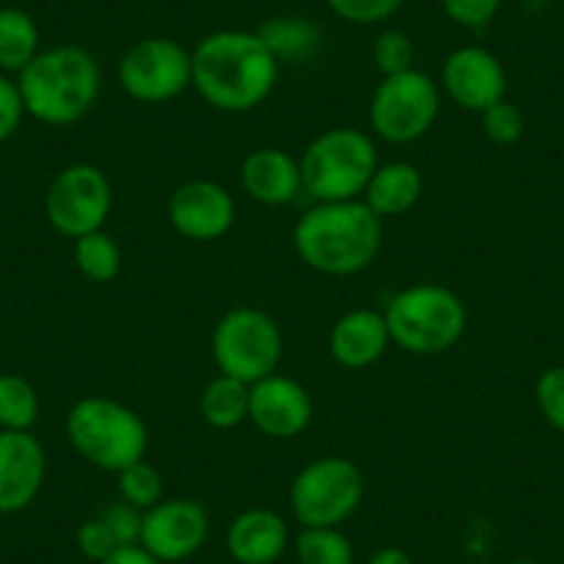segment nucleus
I'll return each mask as SVG.
<instances>
[{"label": "nucleus", "instance_id": "f257e3e1", "mask_svg": "<svg viewBox=\"0 0 564 564\" xmlns=\"http://www.w3.org/2000/svg\"><path fill=\"white\" fill-rule=\"evenodd\" d=\"M276 78L280 62L258 31H214L192 51V86L216 111H254L269 100Z\"/></svg>", "mask_w": 564, "mask_h": 564}, {"label": "nucleus", "instance_id": "f03ea898", "mask_svg": "<svg viewBox=\"0 0 564 564\" xmlns=\"http://www.w3.org/2000/svg\"><path fill=\"white\" fill-rule=\"evenodd\" d=\"M294 249L318 274H360L382 249V219L362 199L313 203L294 225Z\"/></svg>", "mask_w": 564, "mask_h": 564}, {"label": "nucleus", "instance_id": "7ed1b4c3", "mask_svg": "<svg viewBox=\"0 0 564 564\" xmlns=\"http://www.w3.org/2000/svg\"><path fill=\"white\" fill-rule=\"evenodd\" d=\"M100 80L97 58L78 45L40 51L18 75L25 113L51 128L80 122L100 97Z\"/></svg>", "mask_w": 564, "mask_h": 564}, {"label": "nucleus", "instance_id": "20e7f679", "mask_svg": "<svg viewBox=\"0 0 564 564\" xmlns=\"http://www.w3.org/2000/svg\"><path fill=\"white\" fill-rule=\"evenodd\" d=\"M67 441L80 459L119 474L148 459L150 430L133 406L108 395H86L69 406Z\"/></svg>", "mask_w": 564, "mask_h": 564}, {"label": "nucleus", "instance_id": "39448f33", "mask_svg": "<svg viewBox=\"0 0 564 564\" xmlns=\"http://www.w3.org/2000/svg\"><path fill=\"white\" fill-rule=\"evenodd\" d=\"M393 346L406 355H443L454 349L468 327V311L459 294L437 282H417L390 296L382 311Z\"/></svg>", "mask_w": 564, "mask_h": 564}, {"label": "nucleus", "instance_id": "423d86ee", "mask_svg": "<svg viewBox=\"0 0 564 564\" xmlns=\"http://www.w3.org/2000/svg\"><path fill=\"white\" fill-rule=\"evenodd\" d=\"M377 166V144L366 130L329 128L302 153V192L311 194L313 203L362 199Z\"/></svg>", "mask_w": 564, "mask_h": 564}, {"label": "nucleus", "instance_id": "0eeeda50", "mask_svg": "<svg viewBox=\"0 0 564 564\" xmlns=\"http://www.w3.org/2000/svg\"><path fill=\"white\" fill-rule=\"evenodd\" d=\"M210 351L219 373L252 384L280 368L282 333L260 307H232L216 322Z\"/></svg>", "mask_w": 564, "mask_h": 564}, {"label": "nucleus", "instance_id": "6e6552de", "mask_svg": "<svg viewBox=\"0 0 564 564\" xmlns=\"http://www.w3.org/2000/svg\"><path fill=\"white\" fill-rule=\"evenodd\" d=\"M441 117V89L421 69H406L379 80L368 106L371 130L388 144H412L435 128Z\"/></svg>", "mask_w": 564, "mask_h": 564}, {"label": "nucleus", "instance_id": "1a4fd4ad", "mask_svg": "<svg viewBox=\"0 0 564 564\" xmlns=\"http://www.w3.org/2000/svg\"><path fill=\"white\" fill-rule=\"evenodd\" d=\"M366 496L362 470L346 457H318L291 481V509L302 525H340Z\"/></svg>", "mask_w": 564, "mask_h": 564}, {"label": "nucleus", "instance_id": "9d476101", "mask_svg": "<svg viewBox=\"0 0 564 564\" xmlns=\"http://www.w3.org/2000/svg\"><path fill=\"white\" fill-rule=\"evenodd\" d=\"M119 89L135 102H170L192 89V51L170 36H148L130 45L117 64Z\"/></svg>", "mask_w": 564, "mask_h": 564}, {"label": "nucleus", "instance_id": "9b49d317", "mask_svg": "<svg viewBox=\"0 0 564 564\" xmlns=\"http://www.w3.org/2000/svg\"><path fill=\"white\" fill-rule=\"evenodd\" d=\"M113 208V188L95 164H69L51 181L45 194L47 225L64 238H80L102 230Z\"/></svg>", "mask_w": 564, "mask_h": 564}, {"label": "nucleus", "instance_id": "f8f14e48", "mask_svg": "<svg viewBox=\"0 0 564 564\" xmlns=\"http://www.w3.org/2000/svg\"><path fill=\"white\" fill-rule=\"evenodd\" d=\"M208 540V512L194 498H164L141 520L139 545L159 562L177 564L192 558Z\"/></svg>", "mask_w": 564, "mask_h": 564}, {"label": "nucleus", "instance_id": "ddd939ff", "mask_svg": "<svg viewBox=\"0 0 564 564\" xmlns=\"http://www.w3.org/2000/svg\"><path fill=\"white\" fill-rule=\"evenodd\" d=\"M313 399L302 382L269 373L249 384V423L271 441H294L311 426Z\"/></svg>", "mask_w": 564, "mask_h": 564}, {"label": "nucleus", "instance_id": "4468645a", "mask_svg": "<svg viewBox=\"0 0 564 564\" xmlns=\"http://www.w3.org/2000/svg\"><path fill=\"white\" fill-rule=\"evenodd\" d=\"M441 86L459 108L481 113L507 97V69L487 47L465 45L443 62Z\"/></svg>", "mask_w": 564, "mask_h": 564}, {"label": "nucleus", "instance_id": "2eb2a0df", "mask_svg": "<svg viewBox=\"0 0 564 564\" xmlns=\"http://www.w3.org/2000/svg\"><path fill=\"white\" fill-rule=\"evenodd\" d=\"M166 216L188 241H219L236 225V199L221 183L188 181L172 192Z\"/></svg>", "mask_w": 564, "mask_h": 564}, {"label": "nucleus", "instance_id": "dca6fc26", "mask_svg": "<svg viewBox=\"0 0 564 564\" xmlns=\"http://www.w3.org/2000/svg\"><path fill=\"white\" fill-rule=\"evenodd\" d=\"M47 454L34 432L0 430V514L29 509L42 492Z\"/></svg>", "mask_w": 564, "mask_h": 564}, {"label": "nucleus", "instance_id": "f3484780", "mask_svg": "<svg viewBox=\"0 0 564 564\" xmlns=\"http://www.w3.org/2000/svg\"><path fill=\"white\" fill-rule=\"evenodd\" d=\"M390 344L393 340H390L382 311H371V307L344 313L329 329V355L349 371L371 368L373 362L382 360Z\"/></svg>", "mask_w": 564, "mask_h": 564}, {"label": "nucleus", "instance_id": "a211bd4d", "mask_svg": "<svg viewBox=\"0 0 564 564\" xmlns=\"http://www.w3.org/2000/svg\"><path fill=\"white\" fill-rule=\"evenodd\" d=\"M225 545L238 564H274L289 547V523L274 509H243L227 525Z\"/></svg>", "mask_w": 564, "mask_h": 564}, {"label": "nucleus", "instance_id": "6ab92c4d", "mask_svg": "<svg viewBox=\"0 0 564 564\" xmlns=\"http://www.w3.org/2000/svg\"><path fill=\"white\" fill-rule=\"evenodd\" d=\"M241 186L260 205H291L302 194L300 161L280 148L254 150L241 164Z\"/></svg>", "mask_w": 564, "mask_h": 564}, {"label": "nucleus", "instance_id": "aec40b11", "mask_svg": "<svg viewBox=\"0 0 564 564\" xmlns=\"http://www.w3.org/2000/svg\"><path fill=\"white\" fill-rule=\"evenodd\" d=\"M421 192L423 177L417 166H412L410 161H388V164H379L371 175L362 192V203L379 219H390V216H404L406 210L415 208Z\"/></svg>", "mask_w": 564, "mask_h": 564}, {"label": "nucleus", "instance_id": "412c9836", "mask_svg": "<svg viewBox=\"0 0 564 564\" xmlns=\"http://www.w3.org/2000/svg\"><path fill=\"white\" fill-rule=\"evenodd\" d=\"M42 51L40 25L18 7L0 9V73L20 75Z\"/></svg>", "mask_w": 564, "mask_h": 564}, {"label": "nucleus", "instance_id": "4be33fe9", "mask_svg": "<svg viewBox=\"0 0 564 564\" xmlns=\"http://www.w3.org/2000/svg\"><path fill=\"white\" fill-rule=\"evenodd\" d=\"M199 412L210 430H236L249 421V384L219 373L205 384L199 395Z\"/></svg>", "mask_w": 564, "mask_h": 564}, {"label": "nucleus", "instance_id": "5701e85b", "mask_svg": "<svg viewBox=\"0 0 564 564\" xmlns=\"http://www.w3.org/2000/svg\"><path fill=\"white\" fill-rule=\"evenodd\" d=\"M258 36L274 53L280 67L282 64L311 58L318 51V42H322V34H318L316 25L305 18H271L260 25Z\"/></svg>", "mask_w": 564, "mask_h": 564}, {"label": "nucleus", "instance_id": "b1692460", "mask_svg": "<svg viewBox=\"0 0 564 564\" xmlns=\"http://www.w3.org/2000/svg\"><path fill=\"white\" fill-rule=\"evenodd\" d=\"M40 421V393L20 373H0V430L34 432Z\"/></svg>", "mask_w": 564, "mask_h": 564}, {"label": "nucleus", "instance_id": "393cba45", "mask_svg": "<svg viewBox=\"0 0 564 564\" xmlns=\"http://www.w3.org/2000/svg\"><path fill=\"white\" fill-rule=\"evenodd\" d=\"M73 260L75 269L89 282H111L122 271V249L106 230L75 238Z\"/></svg>", "mask_w": 564, "mask_h": 564}, {"label": "nucleus", "instance_id": "a878e982", "mask_svg": "<svg viewBox=\"0 0 564 564\" xmlns=\"http://www.w3.org/2000/svg\"><path fill=\"white\" fill-rule=\"evenodd\" d=\"M300 564H351L355 547L338 525H302L294 540Z\"/></svg>", "mask_w": 564, "mask_h": 564}, {"label": "nucleus", "instance_id": "bb28decb", "mask_svg": "<svg viewBox=\"0 0 564 564\" xmlns=\"http://www.w3.org/2000/svg\"><path fill=\"white\" fill-rule=\"evenodd\" d=\"M117 492L124 503L148 512L155 503L164 501V479H161L159 468H153L148 459H141V463H133L130 468L119 470Z\"/></svg>", "mask_w": 564, "mask_h": 564}, {"label": "nucleus", "instance_id": "cd10ccee", "mask_svg": "<svg viewBox=\"0 0 564 564\" xmlns=\"http://www.w3.org/2000/svg\"><path fill=\"white\" fill-rule=\"evenodd\" d=\"M373 64L382 73V78L388 75H401L406 69H415V45H412L410 34L399 29H384L379 31L377 40H373Z\"/></svg>", "mask_w": 564, "mask_h": 564}, {"label": "nucleus", "instance_id": "c85d7f7f", "mask_svg": "<svg viewBox=\"0 0 564 564\" xmlns=\"http://www.w3.org/2000/svg\"><path fill=\"white\" fill-rule=\"evenodd\" d=\"M481 117V130H485L487 139L498 148H512L523 139L525 133V117L514 102H509L507 97L498 100L496 106H490L487 111L479 113Z\"/></svg>", "mask_w": 564, "mask_h": 564}, {"label": "nucleus", "instance_id": "c756f323", "mask_svg": "<svg viewBox=\"0 0 564 564\" xmlns=\"http://www.w3.org/2000/svg\"><path fill=\"white\" fill-rule=\"evenodd\" d=\"M534 401L547 426L564 435V366H551L536 377Z\"/></svg>", "mask_w": 564, "mask_h": 564}, {"label": "nucleus", "instance_id": "7c9ffc66", "mask_svg": "<svg viewBox=\"0 0 564 564\" xmlns=\"http://www.w3.org/2000/svg\"><path fill=\"white\" fill-rule=\"evenodd\" d=\"M327 7L333 9L335 18L351 25H379L388 23L404 0H327Z\"/></svg>", "mask_w": 564, "mask_h": 564}, {"label": "nucleus", "instance_id": "2f4dec72", "mask_svg": "<svg viewBox=\"0 0 564 564\" xmlns=\"http://www.w3.org/2000/svg\"><path fill=\"white\" fill-rule=\"evenodd\" d=\"M441 3L446 18L468 31L487 29L503 7V0H441Z\"/></svg>", "mask_w": 564, "mask_h": 564}, {"label": "nucleus", "instance_id": "473e14b6", "mask_svg": "<svg viewBox=\"0 0 564 564\" xmlns=\"http://www.w3.org/2000/svg\"><path fill=\"white\" fill-rule=\"evenodd\" d=\"M100 518L119 545H139L141 520H144V512H141V509L130 507V503H124L122 498H117L111 507L102 509Z\"/></svg>", "mask_w": 564, "mask_h": 564}, {"label": "nucleus", "instance_id": "72a5a7b5", "mask_svg": "<svg viewBox=\"0 0 564 564\" xmlns=\"http://www.w3.org/2000/svg\"><path fill=\"white\" fill-rule=\"evenodd\" d=\"M75 545H78V551L84 553L86 558H91V562H102V558L111 556L117 547H122L113 540V534L108 531V525L102 523L100 514L78 525V531H75Z\"/></svg>", "mask_w": 564, "mask_h": 564}, {"label": "nucleus", "instance_id": "f704fd0d", "mask_svg": "<svg viewBox=\"0 0 564 564\" xmlns=\"http://www.w3.org/2000/svg\"><path fill=\"white\" fill-rule=\"evenodd\" d=\"M25 119L23 95H20L18 80L0 73V144L12 139Z\"/></svg>", "mask_w": 564, "mask_h": 564}, {"label": "nucleus", "instance_id": "c9c22d12", "mask_svg": "<svg viewBox=\"0 0 564 564\" xmlns=\"http://www.w3.org/2000/svg\"><path fill=\"white\" fill-rule=\"evenodd\" d=\"M97 564H164V562H159L153 553H148L141 545H122L117 547L111 556L102 558V562Z\"/></svg>", "mask_w": 564, "mask_h": 564}, {"label": "nucleus", "instance_id": "e433bc0d", "mask_svg": "<svg viewBox=\"0 0 564 564\" xmlns=\"http://www.w3.org/2000/svg\"><path fill=\"white\" fill-rule=\"evenodd\" d=\"M368 564H415V562H412V556L404 551V547L390 545V547H379V551L368 558Z\"/></svg>", "mask_w": 564, "mask_h": 564}, {"label": "nucleus", "instance_id": "4c0bfd02", "mask_svg": "<svg viewBox=\"0 0 564 564\" xmlns=\"http://www.w3.org/2000/svg\"><path fill=\"white\" fill-rule=\"evenodd\" d=\"M512 564H542V562H536V558H518V562Z\"/></svg>", "mask_w": 564, "mask_h": 564}]
</instances>
